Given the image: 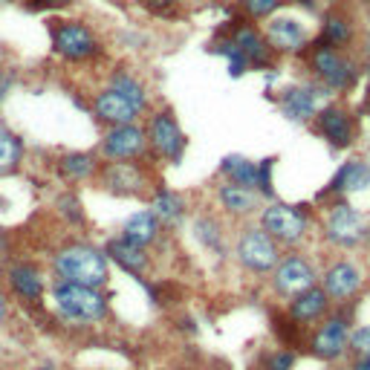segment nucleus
I'll use <instances>...</instances> for the list:
<instances>
[{
  "label": "nucleus",
  "instance_id": "32",
  "mask_svg": "<svg viewBox=\"0 0 370 370\" xmlns=\"http://www.w3.org/2000/svg\"><path fill=\"white\" fill-rule=\"evenodd\" d=\"M194 232H197V240L211 252H223V234H220V226L214 223L211 217H200L194 223Z\"/></svg>",
  "mask_w": 370,
  "mask_h": 370
},
{
  "label": "nucleus",
  "instance_id": "28",
  "mask_svg": "<svg viewBox=\"0 0 370 370\" xmlns=\"http://www.w3.org/2000/svg\"><path fill=\"white\" fill-rule=\"evenodd\" d=\"M350 38H353V26H350V20H347L345 15L333 12V15H327V18H324V26H321V38H318V44L338 49V47H345Z\"/></svg>",
  "mask_w": 370,
  "mask_h": 370
},
{
  "label": "nucleus",
  "instance_id": "3",
  "mask_svg": "<svg viewBox=\"0 0 370 370\" xmlns=\"http://www.w3.org/2000/svg\"><path fill=\"white\" fill-rule=\"evenodd\" d=\"M234 258L243 269H249L255 275H266L278 266V261H281V246H278L261 226H246L237 234Z\"/></svg>",
  "mask_w": 370,
  "mask_h": 370
},
{
  "label": "nucleus",
  "instance_id": "27",
  "mask_svg": "<svg viewBox=\"0 0 370 370\" xmlns=\"http://www.w3.org/2000/svg\"><path fill=\"white\" fill-rule=\"evenodd\" d=\"M110 90H116L119 96H125L131 105H136L142 113L148 110V90H145V84L136 78V76H131V73H125V70H116L113 76H110Z\"/></svg>",
  "mask_w": 370,
  "mask_h": 370
},
{
  "label": "nucleus",
  "instance_id": "26",
  "mask_svg": "<svg viewBox=\"0 0 370 370\" xmlns=\"http://www.w3.org/2000/svg\"><path fill=\"white\" fill-rule=\"evenodd\" d=\"M220 174L229 182H234V185H243V189L258 191V162H252V160L232 153V157H226L220 162Z\"/></svg>",
  "mask_w": 370,
  "mask_h": 370
},
{
  "label": "nucleus",
  "instance_id": "38",
  "mask_svg": "<svg viewBox=\"0 0 370 370\" xmlns=\"http://www.w3.org/2000/svg\"><path fill=\"white\" fill-rule=\"evenodd\" d=\"M182 0H139V6L148 9L150 15H171Z\"/></svg>",
  "mask_w": 370,
  "mask_h": 370
},
{
  "label": "nucleus",
  "instance_id": "2",
  "mask_svg": "<svg viewBox=\"0 0 370 370\" xmlns=\"http://www.w3.org/2000/svg\"><path fill=\"white\" fill-rule=\"evenodd\" d=\"M52 306L61 318L73 324H96L107 316V298L99 290L67 284V281H55Z\"/></svg>",
  "mask_w": 370,
  "mask_h": 370
},
{
  "label": "nucleus",
  "instance_id": "29",
  "mask_svg": "<svg viewBox=\"0 0 370 370\" xmlns=\"http://www.w3.org/2000/svg\"><path fill=\"white\" fill-rule=\"evenodd\" d=\"M58 168H61V174H64L67 179L78 182V179H87V177L96 174L99 165H96V157H92V153H64L61 162H58Z\"/></svg>",
  "mask_w": 370,
  "mask_h": 370
},
{
  "label": "nucleus",
  "instance_id": "6",
  "mask_svg": "<svg viewBox=\"0 0 370 370\" xmlns=\"http://www.w3.org/2000/svg\"><path fill=\"white\" fill-rule=\"evenodd\" d=\"M316 281H318V275H316L313 263L301 255H287L272 269V290L284 298H295L306 290H313Z\"/></svg>",
  "mask_w": 370,
  "mask_h": 370
},
{
  "label": "nucleus",
  "instance_id": "23",
  "mask_svg": "<svg viewBox=\"0 0 370 370\" xmlns=\"http://www.w3.org/2000/svg\"><path fill=\"white\" fill-rule=\"evenodd\" d=\"M150 211L162 229H179L185 220V200L168 189H160L150 200Z\"/></svg>",
  "mask_w": 370,
  "mask_h": 370
},
{
  "label": "nucleus",
  "instance_id": "1",
  "mask_svg": "<svg viewBox=\"0 0 370 370\" xmlns=\"http://www.w3.org/2000/svg\"><path fill=\"white\" fill-rule=\"evenodd\" d=\"M52 269L58 275V281L90 287V290H102L110 278L105 252H99L96 246H87V243H73L67 249H61L52 258Z\"/></svg>",
  "mask_w": 370,
  "mask_h": 370
},
{
  "label": "nucleus",
  "instance_id": "20",
  "mask_svg": "<svg viewBox=\"0 0 370 370\" xmlns=\"http://www.w3.org/2000/svg\"><path fill=\"white\" fill-rule=\"evenodd\" d=\"M232 41H234L237 49L246 55V61H249V64H255V67H266L269 61H272V47L266 44L263 32H258V29L249 26V23L237 26L234 32H232Z\"/></svg>",
  "mask_w": 370,
  "mask_h": 370
},
{
  "label": "nucleus",
  "instance_id": "43",
  "mask_svg": "<svg viewBox=\"0 0 370 370\" xmlns=\"http://www.w3.org/2000/svg\"><path fill=\"white\" fill-rule=\"evenodd\" d=\"M47 4H55V6H61V4H70V0H47Z\"/></svg>",
  "mask_w": 370,
  "mask_h": 370
},
{
  "label": "nucleus",
  "instance_id": "30",
  "mask_svg": "<svg viewBox=\"0 0 370 370\" xmlns=\"http://www.w3.org/2000/svg\"><path fill=\"white\" fill-rule=\"evenodd\" d=\"M23 160V142L0 125V174H12Z\"/></svg>",
  "mask_w": 370,
  "mask_h": 370
},
{
  "label": "nucleus",
  "instance_id": "18",
  "mask_svg": "<svg viewBox=\"0 0 370 370\" xmlns=\"http://www.w3.org/2000/svg\"><path fill=\"white\" fill-rule=\"evenodd\" d=\"M330 310V298L321 287H313V290H306L301 295H295L290 301V310L287 316L301 327V324H316L318 318H324Z\"/></svg>",
  "mask_w": 370,
  "mask_h": 370
},
{
  "label": "nucleus",
  "instance_id": "8",
  "mask_svg": "<svg viewBox=\"0 0 370 370\" xmlns=\"http://www.w3.org/2000/svg\"><path fill=\"white\" fill-rule=\"evenodd\" d=\"M310 67L321 78V84L330 87V90H347L356 81V64L353 61H347L338 49L324 47V44H316V49L310 55Z\"/></svg>",
  "mask_w": 370,
  "mask_h": 370
},
{
  "label": "nucleus",
  "instance_id": "41",
  "mask_svg": "<svg viewBox=\"0 0 370 370\" xmlns=\"http://www.w3.org/2000/svg\"><path fill=\"white\" fill-rule=\"evenodd\" d=\"M356 370H370V356H362L359 364H356Z\"/></svg>",
  "mask_w": 370,
  "mask_h": 370
},
{
  "label": "nucleus",
  "instance_id": "16",
  "mask_svg": "<svg viewBox=\"0 0 370 370\" xmlns=\"http://www.w3.org/2000/svg\"><path fill=\"white\" fill-rule=\"evenodd\" d=\"M102 185L107 191L119 194V197H131V194H142L145 189V174L139 171L136 162H107L102 168Z\"/></svg>",
  "mask_w": 370,
  "mask_h": 370
},
{
  "label": "nucleus",
  "instance_id": "7",
  "mask_svg": "<svg viewBox=\"0 0 370 370\" xmlns=\"http://www.w3.org/2000/svg\"><path fill=\"white\" fill-rule=\"evenodd\" d=\"M145 133H148L150 150L157 153V157H162L168 162H179L182 160V153H185V133L179 131L177 119L168 110L153 113L150 121H148V128H145Z\"/></svg>",
  "mask_w": 370,
  "mask_h": 370
},
{
  "label": "nucleus",
  "instance_id": "39",
  "mask_svg": "<svg viewBox=\"0 0 370 370\" xmlns=\"http://www.w3.org/2000/svg\"><path fill=\"white\" fill-rule=\"evenodd\" d=\"M9 87H12V73H9V70H0V102H4V96L9 92Z\"/></svg>",
  "mask_w": 370,
  "mask_h": 370
},
{
  "label": "nucleus",
  "instance_id": "40",
  "mask_svg": "<svg viewBox=\"0 0 370 370\" xmlns=\"http://www.w3.org/2000/svg\"><path fill=\"white\" fill-rule=\"evenodd\" d=\"M4 321H6V295L0 292V324H4Z\"/></svg>",
  "mask_w": 370,
  "mask_h": 370
},
{
  "label": "nucleus",
  "instance_id": "24",
  "mask_svg": "<svg viewBox=\"0 0 370 370\" xmlns=\"http://www.w3.org/2000/svg\"><path fill=\"white\" fill-rule=\"evenodd\" d=\"M160 232H162V226H160L157 217H153V211H133L131 217L125 220V226H121V237L142 246V249L148 243L157 240Z\"/></svg>",
  "mask_w": 370,
  "mask_h": 370
},
{
  "label": "nucleus",
  "instance_id": "25",
  "mask_svg": "<svg viewBox=\"0 0 370 370\" xmlns=\"http://www.w3.org/2000/svg\"><path fill=\"white\" fill-rule=\"evenodd\" d=\"M367 185H370V165L362 160H350L333 177L330 191H362Z\"/></svg>",
  "mask_w": 370,
  "mask_h": 370
},
{
  "label": "nucleus",
  "instance_id": "12",
  "mask_svg": "<svg viewBox=\"0 0 370 370\" xmlns=\"http://www.w3.org/2000/svg\"><path fill=\"white\" fill-rule=\"evenodd\" d=\"M350 347V324L345 316H333L327 318L316 335H313V342H310V350L324 359V362H335V359H342L345 350Z\"/></svg>",
  "mask_w": 370,
  "mask_h": 370
},
{
  "label": "nucleus",
  "instance_id": "17",
  "mask_svg": "<svg viewBox=\"0 0 370 370\" xmlns=\"http://www.w3.org/2000/svg\"><path fill=\"white\" fill-rule=\"evenodd\" d=\"M6 281H9L12 292H15L20 301H29V304L41 301V298H44V290H47L44 275H41L32 263H23V261H18V263H12V266L6 269Z\"/></svg>",
  "mask_w": 370,
  "mask_h": 370
},
{
  "label": "nucleus",
  "instance_id": "5",
  "mask_svg": "<svg viewBox=\"0 0 370 370\" xmlns=\"http://www.w3.org/2000/svg\"><path fill=\"white\" fill-rule=\"evenodd\" d=\"M52 47L61 58L67 61H87L96 58L102 52L99 38L90 26L78 23V20H55L52 26Z\"/></svg>",
  "mask_w": 370,
  "mask_h": 370
},
{
  "label": "nucleus",
  "instance_id": "45",
  "mask_svg": "<svg viewBox=\"0 0 370 370\" xmlns=\"http://www.w3.org/2000/svg\"><path fill=\"white\" fill-rule=\"evenodd\" d=\"M298 4H310V0H298Z\"/></svg>",
  "mask_w": 370,
  "mask_h": 370
},
{
  "label": "nucleus",
  "instance_id": "37",
  "mask_svg": "<svg viewBox=\"0 0 370 370\" xmlns=\"http://www.w3.org/2000/svg\"><path fill=\"white\" fill-rule=\"evenodd\" d=\"M350 347L359 356H370V324H362L350 333Z\"/></svg>",
  "mask_w": 370,
  "mask_h": 370
},
{
  "label": "nucleus",
  "instance_id": "15",
  "mask_svg": "<svg viewBox=\"0 0 370 370\" xmlns=\"http://www.w3.org/2000/svg\"><path fill=\"white\" fill-rule=\"evenodd\" d=\"M316 131L335 148H350L353 136H356L350 113L345 107H335V105H330V107L316 113Z\"/></svg>",
  "mask_w": 370,
  "mask_h": 370
},
{
  "label": "nucleus",
  "instance_id": "44",
  "mask_svg": "<svg viewBox=\"0 0 370 370\" xmlns=\"http://www.w3.org/2000/svg\"><path fill=\"white\" fill-rule=\"evenodd\" d=\"M0 275H6V272H4V263H0Z\"/></svg>",
  "mask_w": 370,
  "mask_h": 370
},
{
  "label": "nucleus",
  "instance_id": "36",
  "mask_svg": "<svg viewBox=\"0 0 370 370\" xmlns=\"http://www.w3.org/2000/svg\"><path fill=\"white\" fill-rule=\"evenodd\" d=\"M272 168H275V160L258 162V194L261 197H272L275 194V189H272Z\"/></svg>",
  "mask_w": 370,
  "mask_h": 370
},
{
  "label": "nucleus",
  "instance_id": "10",
  "mask_svg": "<svg viewBox=\"0 0 370 370\" xmlns=\"http://www.w3.org/2000/svg\"><path fill=\"white\" fill-rule=\"evenodd\" d=\"M150 150L148 145V133L139 125H121V128H110L102 139V157L110 162H128V160H139Z\"/></svg>",
  "mask_w": 370,
  "mask_h": 370
},
{
  "label": "nucleus",
  "instance_id": "14",
  "mask_svg": "<svg viewBox=\"0 0 370 370\" xmlns=\"http://www.w3.org/2000/svg\"><path fill=\"white\" fill-rule=\"evenodd\" d=\"M92 110H96L99 121H105V125L110 128H121V125H136V119H139V107L131 105L125 96H119L116 90H102L96 92V99H92Z\"/></svg>",
  "mask_w": 370,
  "mask_h": 370
},
{
  "label": "nucleus",
  "instance_id": "34",
  "mask_svg": "<svg viewBox=\"0 0 370 370\" xmlns=\"http://www.w3.org/2000/svg\"><path fill=\"white\" fill-rule=\"evenodd\" d=\"M240 4H243L246 15L255 18V20H261V18H269L278 6L284 4V0H240Z\"/></svg>",
  "mask_w": 370,
  "mask_h": 370
},
{
  "label": "nucleus",
  "instance_id": "31",
  "mask_svg": "<svg viewBox=\"0 0 370 370\" xmlns=\"http://www.w3.org/2000/svg\"><path fill=\"white\" fill-rule=\"evenodd\" d=\"M211 52H214V55H223V58L229 61V76H234V78H240L246 70H249V61H246V55L237 49V44H234L232 38L214 41V44H211Z\"/></svg>",
  "mask_w": 370,
  "mask_h": 370
},
{
  "label": "nucleus",
  "instance_id": "4",
  "mask_svg": "<svg viewBox=\"0 0 370 370\" xmlns=\"http://www.w3.org/2000/svg\"><path fill=\"white\" fill-rule=\"evenodd\" d=\"M261 229L278 243V246H298L306 237L310 220H306V211L298 205L287 203H269L261 211Z\"/></svg>",
  "mask_w": 370,
  "mask_h": 370
},
{
  "label": "nucleus",
  "instance_id": "19",
  "mask_svg": "<svg viewBox=\"0 0 370 370\" xmlns=\"http://www.w3.org/2000/svg\"><path fill=\"white\" fill-rule=\"evenodd\" d=\"M281 110L292 121H310L318 113V90L316 87H287L281 92Z\"/></svg>",
  "mask_w": 370,
  "mask_h": 370
},
{
  "label": "nucleus",
  "instance_id": "33",
  "mask_svg": "<svg viewBox=\"0 0 370 370\" xmlns=\"http://www.w3.org/2000/svg\"><path fill=\"white\" fill-rule=\"evenodd\" d=\"M58 214L64 220H70L73 226H81L84 223V211H81V205H78V200L73 197V194H64V197H58Z\"/></svg>",
  "mask_w": 370,
  "mask_h": 370
},
{
  "label": "nucleus",
  "instance_id": "9",
  "mask_svg": "<svg viewBox=\"0 0 370 370\" xmlns=\"http://www.w3.org/2000/svg\"><path fill=\"white\" fill-rule=\"evenodd\" d=\"M324 237H327L333 246H342V249L359 246V240L364 237L362 214H359L350 203H335V205H330L327 217H324Z\"/></svg>",
  "mask_w": 370,
  "mask_h": 370
},
{
  "label": "nucleus",
  "instance_id": "35",
  "mask_svg": "<svg viewBox=\"0 0 370 370\" xmlns=\"http://www.w3.org/2000/svg\"><path fill=\"white\" fill-rule=\"evenodd\" d=\"M295 367V353L292 350H275L263 359V370H292Z\"/></svg>",
  "mask_w": 370,
  "mask_h": 370
},
{
  "label": "nucleus",
  "instance_id": "21",
  "mask_svg": "<svg viewBox=\"0 0 370 370\" xmlns=\"http://www.w3.org/2000/svg\"><path fill=\"white\" fill-rule=\"evenodd\" d=\"M217 200L232 217H249V214H255L261 208V194L252 189H243V185H234V182L220 185Z\"/></svg>",
  "mask_w": 370,
  "mask_h": 370
},
{
  "label": "nucleus",
  "instance_id": "22",
  "mask_svg": "<svg viewBox=\"0 0 370 370\" xmlns=\"http://www.w3.org/2000/svg\"><path fill=\"white\" fill-rule=\"evenodd\" d=\"M107 255L125 269V272H131V275H145L148 269H150V258H148V252L142 249V246H136V243H131V240H125V237H113L110 243H107Z\"/></svg>",
  "mask_w": 370,
  "mask_h": 370
},
{
  "label": "nucleus",
  "instance_id": "42",
  "mask_svg": "<svg viewBox=\"0 0 370 370\" xmlns=\"http://www.w3.org/2000/svg\"><path fill=\"white\" fill-rule=\"evenodd\" d=\"M6 246H9V243H6V232H4V229H0V252H4V249H6Z\"/></svg>",
  "mask_w": 370,
  "mask_h": 370
},
{
  "label": "nucleus",
  "instance_id": "11",
  "mask_svg": "<svg viewBox=\"0 0 370 370\" xmlns=\"http://www.w3.org/2000/svg\"><path fill=\"white\" fill-rule=\"evenodd\" d=\"M364 284V272L359 269V263L353 261H335L327 266L324 278H321V290L327 292L330 304H342L347 298H353Z\"/></svg>",
  "mask_w": 370,
  "mask_h": 370
},
{
  "label": "nucleus",
  "instance_id": "13",
  "mask_svg": "<svg viewBox=\"0 0 370 370\" xmlns=\"http://www.w3.org/2000/svg\"><path fill=\"white\" fill-rule=\"evenodd\" d=\"M266 44L275 49V52H298L306 47V26L298 20V18H290V15H281V18H272L266 23V32H263Z\"/></svg>",
  "mask_w": 370,
  "mask_h": 370
}]
</instances>
